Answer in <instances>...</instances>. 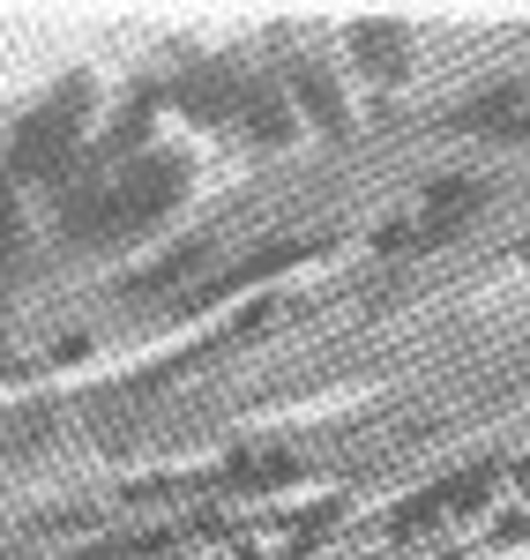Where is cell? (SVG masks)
<instances>
[{"label":"cell","instance_id":"1","mask_svg":"<svg viewBox=\"0 0 530 560\" xmlns=\"http://www.w3.org/2000/svg\"><path fill=\"white\" fill-rule=\"evenodd\" d=\"M8 247H15V210H8V195H0V261H8Z\"/></svg>","mask_w":530,"mask_h":560}]
</instances>
